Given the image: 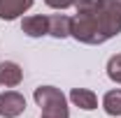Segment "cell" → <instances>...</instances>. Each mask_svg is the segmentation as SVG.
Masks as SVG:
<instances>
[{"label": "cell", "instance_id": "obj_1", "mask_svg": "<svg viewBox=\"0 0 121 118\" xmlns=\"http://www.w3.org/2000/svg\"><path fill=\"white\" fill-rule=\"evenodd\" d=\"M119 32H121V16L107 9L105 5L93 12H77V16H72V26H70V37L91 46L105 44L107 39L117 37Z\"/></svg>", "mask_w": 121, "mask_h": 118}, {"label": "cell", "instance_id": "obj_2", "mask_svg": "<svg viewBox=\"0 0 121 118\" xmlns=\"http://www.w3.org/2000/svg\"><path fill=\"white\" fill-rule=\"evenodd\" d=\"M35 104L42 109V118H70L68 100L58 88L54 86H40L33 93Z\"/></svg>", "mask_w": 121, "mask_h": 118}, {"label": "cell", "instance_id": "obj_3", "mask_svg": "<svg viewBox=\"0 0 121 118\" xmlns=\"http://www.w3.org/2000/svg\"><path fill=\"white\" fill-rule=\"evenodd\" d=\"M26 111V97L16 90L0 93V116L2 118H16Z\"/></svg>", "mask_w": 121, "mask_h": 118}, {"label": "cell", "instance_id": "obj_4", "mask_svg": "<svg viewBox=\"0 0 121 118\" xmlns=\"http://www.w3.org/2000/svg\"><path fill=\"white\" fill-rule=\"evenodd\" d=\"M23 79V70L14 60H2L0 63V86L5 88H16Z\"/></svg>", "mask_w": 121, "mask_h": 118}, {"label": "cell", "instance_id": "obj_5", "mask_svg": "<svg viewBox=\"0 0 121 118\" xmlns=\"http://www.w3.org/2000/svg\"><path fill=\"white\" fill-rule=\"evenodd\" d=\"M33 7V0H0V19L14 21Z\"/></svg>", "mask_w": 121, "mask_h": 118}, {"label": "cell", "instance_id": "obj_6", "mask_svg": "<svg viewBox=\"0 0 121 118\" xmlns=\"http://www.w3.org/2000/svg\"><path fill=\"white\" fill-rule=\"evenodd\" d=\"M21 30L28 37H44V35H49V16H42V14L26 16L21 21Z\"/></svg>", "mask_w": 121, "mask_h": 118}, {"label": "cell", "instance_id": "obj_7", "mask_svg": "<svg viewBox=\"0 0 121 118\" xmlns=\"http://www.w3.org/2000/svg\"><path fill=\"white\" fill-rule=\"evenodd\" d=\"M70 102L75 104V106H79V109H84V111L98 109V97L89 88H72L70 90Z\"/></svg>", "mask_w": 121, "mask_h": 118}, {"label": "cell", "instance_id": "obj_8", "mask_svg": "<svg viewBox=\"0 0 121 118\" xmlns=\"http://www.w3.org/2000/svg\"><path fill=\"white\" fill-rule=\"evenodd\" d=\"M70 26H72V19L65 14H51L49 16V35L56 37V39L70 37Z\"/></svg>", "mask_w": 121, "mask_h": 118}, {"label": "cell", "instance_id": "obj_9", "mask_svg": "<svg viewBox=\"0 0 121 118\" xmlns=\"http://www.w3.org/2000/svg\"><path fill=\"white\" fill-rule=\"evenodd\" d=\"M103 109L107 116H121V90H109L103 97Z\"/></svg>", "mask_w": 121, "mask_h": 118}, {"label": "cell", "instance_id": "obj_10", "mask_svg": "<svg viewBox=\"0 0 121 118\" xmlns=\"http://www.w3.org/2000/svg\"><path fill=\"white\" fill-rule=\"evenodd\" d=\"M107 76L114 83H121V53H117L107 60Z\"/></svg>", "mask_w": 121, "mask_h": 118}, {"label": "cell", "instance_id": "obj_11", "mask_svg": "<svg viewBox=\"0 0 121 118\" xmlns=\"http://www.w3.org/2000/svg\"><path fill=\"white\" fill-rule=\"evenodd\" d=\"M75 7L77 12H93L98 7H103V0H75Z\"/></svg>", "mask_w": 121, "mask_h": 118}, {"label": "cell", "instance_id": "obj_12", "mask_svg": "<svg viewBox=\"0 0 121 118\" xmlns=\"http://www.w3.org/2000/svg\"><path fill=\"white\" fill-rule=\"evenodd\" d=\"M44 2L51 7V9H68V7L75 5V0H44Z\"/></svg>", "mask_w": 121, "mask_h": 118}, {"label": "cell", "instance_id": "obj_13", "mask_svg": "<svg viewBox=\"0 0 121 118\" xmlns=\"http://www.w3.org/2000/svg\"><path fill=\"white\" fill-rule=\"evenodd\" d=\"M103 5H105L107 9H112L114 14L121 16V0H103Z\"/></svg>", "mask_w": 121, "mask_h": 118}]
</instances>
